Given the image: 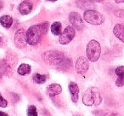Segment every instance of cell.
Returning a JSON list of instances; mask_svg holds the SVG:
<instances>
[{"label":"cell","mask_w":124,"mask_h":116,"mask_svg":"<svg viewBox=\"0 0 124 116\" xmlns=\"http://www.w3.org/2000/svg\"><path fill=\"white\" fill-rule=\"evenodd\" d=\"M48 1H50V2H55L57 0H48Z\"/></svg>","instance_id":"484cf974"},{"label":"cell","mask_w":124,"mask_h":116,"mask_svg":"<svg viewBox=\"0 0 124 116\" xmlns=\"http://www.w3.org/2000/svg\"><path fill=\"white\" fill-rule=\"evenodd\" d=\"M0 116H8V114L4 112H0Z\"/></svg>","instance_id":"7402d4cb"},{"label":"cell","mask_w":124,"mask_h":116,"mask_svg":"<svg viewBox=\"0 0 124 116\" xmlns=\"http://www.w3.org/2000/svg\"><path fill=\"white\" fill-rule=\"evenodd\" d=\"M124 3V0H116V3Z\"/></svg>","instance_id":"cb8c5ba5"},{"label":"cell","mask_w":124,"mask_h":116,"mask_svg":"<svg viewBox=\"0 0 124 116\" xmlns=\"http://www.w3.org/2000/svg\"><path fill=\"white\" fill-rule=\"evenodd\" d=\"M116 74L118 76L116 81V85L118 87H122L124 85V67L120 66L116 68Z\"/></svg>","instance_id":"8fae6325"},{"label":"cell","mask_w":124,"mask_h":116,"mask_svg":"<svg viewBox=\"0 0 124 116\" xmlns=\"http://www.w3.org/2000/svg\"><path fill=\"white\" fill-rule=\"evenodd\" d=\"M89 1H94V2H103L104 0H89Z\"/></svg>","instance_id":"603a6c76"},{"label":"cell","mask_w":124,"mask_h":116,"mask_svg":"<svg viewBox=\"0 0 124 116\" xmlns=\"http://www.w3.org/2000/svg\"><path fill=\"white\" fill-rule=\"evenodd\" d=\"M69 90L71 94V100L73 102H77L78 100V93H79V88L78 85L74 82H71L69 84Z\"/></svg>","instance_id":"7c38bea8"},{"label":"cell","mask_w":124,"mask_h":116,"mask_svg":"<svg viewBox=\"0 0 124 116\" xmlns=\"http://www.w3.org/2000/svg\"><path fill=\"white\" fill-rule=\"evenodd\" d=\"M83 17L87 22L93 25H100L104 22V20H105L104 16L100 13L95 10H90V9L85 11Z\"/></svg>","instance_id":"5b68a950"},{"label":"cell","mask_w":124,"mask_h":116,"mask_svg":"<svg viewBox=\"0 0 124 116\" xmlns=\"http://www.w3.org/2000/svg\"><path fill=\"white\" fill-rule=\"evenodd\" d=\"M51 32L54 35H60L61 33V23L55 21L51 26Z\"/></svg>","instance_id":"e0dca14e"},{"label":"cell","mask_w":124,"mask_h":116,"mask_svg":"<svg viewBox=\"0 0 124 116\" xmlns=\"http://www.w3.org/2000/svg\"><path fill=\"white\" fill-rule=\"evenodd\" d=\"M3 6H4V5H3V3L1 2V1H0V9H3Z\"/></svg>","instance_id":"d4e9b609"},{"label":"cell","mask_w":124,"mask_h":116,"mask_svg":"<svg viewBox=\"0 0 124 116\" xmlns=\"http://www.w3.org/2000/svg\"><path fill=\"white\" fill-rule=\"evenodd\" d=\"M101 101L102 98L100 91L98 89L94 87L88 89L83 97V102L86 106H98L101 103Z\"/></svg>","instance_id":"7a4b0ae2"},{"label":"cell","mask_w":124,"mask_h":116,"mask_svg":"<svg viewBox=\"0 0 124 116\" xmlns=\"http://www.w3.org/2000/svg\"><path fill=\"white\" fill-rule=\"evenodd\" d=\"M89 63L88 61L83 56L79 57L76 62V70L79 74H84L88 71Z\"/></svg>","instance_id":"ba28073f"},{"label":"cell","mask_w":124,"mask_h":116,"mask_svg":"<svg viewBox=\"0 0 124 116\" xmlns=\"http://www.w3.org/2000/svg\"><path fill=\"white\" fill-rule=\"evenodd\" d=\"M27 115L28 116H38V112L35 106L31 105L27 108Z\"/></svg>","instance_id":"d6986e66"},{"label":"cell","mask_w":124,"mask_h":116,"mask_svg":"<svg viewBox=\"0 0 124 116\" xmlns=\"http://www.w3.org/2000/svg\"><path fill=\"white\" fill-rule=\"evenodd\" d=\"M43 60L46 62L48 64L53 65V66H58L60 65L65 62V56L60 51H47L43 54Z\"/></svg>","instance_id":"3957f363"},{"label":"cell","mask_w":124,"mask_h":116,"mask_svg":"<svg viewBox=\"0 0 124 116\" xmlns=\"http://www.w3.org/2000/svg\"><path fill=\"white\" fill-rule=\"evenodd\" d=\"M7 105H8L7 101H6L5 99L1 96V94H0V107H7Z\"/></svg>","instance_id":"ffe728a7"},{"label":"cell","mask_w":124,"mask_h":116,"mask_svg":"<svg viewBox=\"0 0 124 116\" xmlns=\"http://www.w3.org/2000/svg\"><path fill=\"white\" fill-rule=\"evenodd\" d=\"M69 20L71 21V23L72 24V26L74 27L76 29H78V31H81L83 29V22L82 17L77 12H71L69 15Z\"/></svg>","instance_id":"9c48e42d"},{"label":"cell","mask_w":124,"mask_h":116,"mask_svg":"<svg viewBox=\"0 0 124 116\" xmlns=\"http://www.w3.org/2000/svg\"><path fill=\"white\" fill-rule=\"evenodd\" d=\"M48 30V23L35 25L28 29L26 32V41L31 45H35L40 41L43 33H46Z\"/></svg>","instance_id":"6da1fadb"},{"label":"cell","mask_w":124,"mask_h":116,"mask_svg":"<svg viewBox=\"0 0 124 116\" xmlns=\"http://www.w3.org/2000/svg\"><path fill=\"white\" fill-rule=\"evenodd\" d=\"M47 77L46 75H42L39 73H36V74L33 75V80H34L35 83L37 84H43L46 82Z\"/></svg>","instance_id":"ac0fdd59"},{"label":"cell","mask_w":124,"mask_h":116,"mask_svg":"<svg viewBox=\"0 0 124 116\" xmlns=\"http://www.w3.org/2000/svg\"><path fill=\"white\" fill-rule=\"evenodd\" d=\"M3 42H4V37H3V34L0 33V46L3 45Z\"/></svg>","instance_id":"44dd1931"},{"label":"cell","mask_w":124,"mask_h":116,"mask_svg":"<svg viewBox=\"0 0 124 116\" xmlns=\"http://www.w3.org/2000/svg\"><path fill=\"white\" fill-rule=\"evenodd\" d=\"M61 91H62L61 86L60 85H58V84H52L48 88V93L50 97H54V96L61 93Z\"/></svg>","instance_id":"5bb4252c"},{"label":"cell","mask_w":124,"mask_h":116,"mask_svg":"<svg viewBox=\"0 0 124 116\" xmlns=\"http://www.w3.org/2000/svg\"><path fill=\"white\" fill-rule=\"evenodd\" d=\"M113 33L117 38L124 43V26L121 24H116L114 27Z\"/></svg>","instance_id":"4fadbf2b"},{"label":"cell","mask_w":124,"mask_h":116,"mask_svg":"<svg viewBox=\"0 0 124 116\" xmlns=\"http://www.w3.org/2000/svg\"><path fill=\"white\" fill-rule=\"evenodd\" d=\"M74 37H75V29L72 27H67L63 31V33L60 34L59 42L61 45H67V44H69L73 39Z\"/></svg>","instance_id":"8992f818"},{"label":"cell","mask_w":124,"mask_h":116,"mask_svg":"<svg viewBox=\"0 0 124 116\" xmlns=\"http://www.w3.org/2000/svg\"><path fill=\"white\" fill-rule=\"evenodd\" d=\"M15 44L18 48H22L26 45V33L23 29H20L16 32L15 35Z\"/></svg>","instance_id":"52a82bcc"},{"label":"cell","mask_w":124,"mask_h":116,"mask_svg":"<svg viewBox=\"0 0 124 116\" xmlns=\"http://www.w3.org/2000/svg\"><path fill=\"white\" fill-rule=\"evenodd\" d=\"M31 68L28 64H21L18 68V73L20 75H26L31 73Z\"/></svg>","instance_id":"2e32d148"},{"label":"cell","mask_w":124,"mask_h":116,"mask_svg":"<svg viewBox=\"0 0 124 116\" xmlns=\"http://www.w3.org/2000/svg\"><path fill=\"white\" fill-rule=\"evenodd\" d=\"M18 9L21 15H28L32 9V4L28 0H25L19 5Z\"/></svg>","instance_id":"30bf717a"},{"label":"cell","mask_w":124,"mask_h":116,"mask_svg":"<svg viewBox=\"0 0 124 116\" xmlns=\"http://www.w3.org/2000/svg\"><path fill=\"white\" fill-rule=\"evenodd\" d=\"M0 23L4 27L9 28L13 24V19L9 16H3L0 17Z\"/></svg>","instance_id":"9a60e30c"},{"label":"cell","mask_w":124,"mask_h":116,"mask_svg":"<svg viewBox=\"0 0 124 116\" xmlns=\"http://www.w3.org/2000/svg\"><path fill=\"white\" fill-rule=\"evenodd\" d=\"M87 56L88 60L92 62L98 61L100 58V53H101V48L98 41L96 40H91L87 45Z\"/></svg>","instance_id":"277c9868"}]
</instances>
